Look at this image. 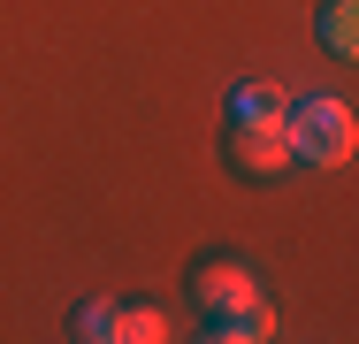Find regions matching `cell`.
Listing matches in <instances>:
<instances>
[{
  "label": "cell",
  "instance_id": "obj_1",
  "mask_svg": "<svg viewBox=\"0 0 359 344\" xmlns=\"http://www.w3.org/2000/svg\"><path fill=\"white\" fill-rule=\"evenodd\" d=\"M191 306H199V337L207 344H268L276 337V306H268L252 260H237V253H215V260L191 268Z\"/></svg>",
  "mask_w": 359,
  "mask_h": 344
},
{
  "label": "cell",
  "instance_id": "obj_2",
  "mask_svg": "<svg viewBox=\"0 0 359 344\" xmlns=\"http://www.w3.org/2000/svg\"><path fill=\"white\" fill-rule=\"evenodd\" d=\"M283 138H290V161H306V168H344L352 145H359V115L344 100L313 92V100H290L283 107Z\"/></svg>",
  "mask_w": 359,
  "mask_h": 344
},
{
  "label": "cell",
  "instance_id": "obj_3",
  "mask_svg": "<svg viewBox=\"0 0 359 344\" xmlns=\"http://www.w3.org/2000/svg\"><path fill=\"white\" fill-rule=\"evenodd\" d=\"M222 145H229V168L252 176V184H268V176L298 168V161H290V138H283V115H237Z\"/></svg>",
  "mask_w": 359,
  "mask_h": 344
},
{
  "label": "cell",
  "instance_id": "obj_4",
  "mask_svg": "<svg viewBox=\"0 0 359 344\" xmlns=\"http://www.w3.org/2000/svg\"><path fill=\"white\" fill-rule=\"evenodd\" d=\"M321 39H329L337 62H352L359 54V0H321Z\"/></svg>",
  "mask_w": 359,
  "mask_h": 344
},
{
  "label": "cell",
  "instance_id": "obj_5",
  "mask_svg": "<svg viewBox=\"0 0 359 344\" xmlns=\"http://www.w3.org/2000/svg\"><path fill=\"white\" fill-rule=\"evenodd\" d=\"M161 337H168L161 306H115V337L107 344H161Z\"/></svg>",
  "mask_w": 359,
  "mask_h": 344
},
{
  "label": "cell",
  "instance_id": "obj_6",
  "mask_svg": "<svg viewBox=\"0 0 359 344\" xmlns=\"http://www.w3.org/2000/svg\"><path fill=\"white\" fill-rule=\"evenodd\" d=\"M69 337H84V344H107L115 337V298H84L69 314Z\"/></svg>",
  "mask_w": 359,
  "mask_h": 344
},
{
  "label": "cell",
  "instance_id": "obj_7",
  "mask_svg": "<svg viewBox=\"0 0 359 344\" xmlns=\"http://www.w3.org/2000/svg\"><path fill=\"white\" fill-rule=\"evenodd\" d=\"M283 107L290 100L276 84H237V92H229V123H237V115H283Z\"/></svg>",
  "mask_w": 359,
  "mask_h": 344
}]
</instances>
